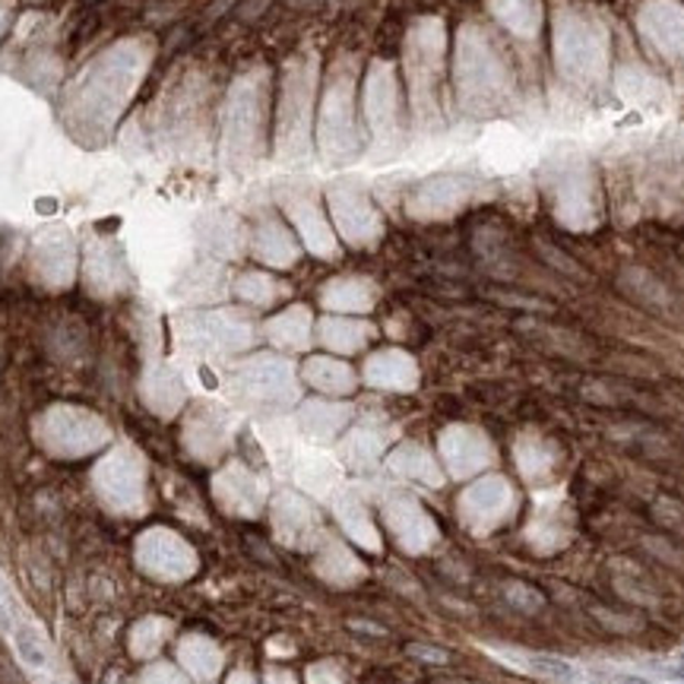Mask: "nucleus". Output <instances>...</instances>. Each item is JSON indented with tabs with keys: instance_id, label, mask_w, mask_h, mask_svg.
Listing matches in <instances>:
<instances>
[{
	"instance_id": "nucleus-1",
	"label": "nucleus",
	"mask_w": 684,
	"mask_h": 684,
	"mask_svg": "<svg viewBox=\"0 0 684 684\" xmlns=\"http://www.w3.org/2000/svg\"><path fill=\"white\" fill-rule=\"evenodd\" d=\"M152 64V42L127 39L118 42L83 70L67 99V127L89 146H99L111 137L124 108L140 89Z\"/></svg>"
},
{
	"instance_id": "nucleus-2",
	"label": "nucleus",
	"mask_w": 684,
	"mask_h": 684,
	"mask_svg": "<svg viewBox=\"0 0 684 684\" xmlns=\"http://www.w3.org/2000/svg\"><path fill=\"white\" fill-rule=\"evenodd\" d=\"M456 101L469 118H491L513 96V70L498 42L476 23L456 32Z\"/></svg>"
},
{
	"instance_id": "nucleus-3",
	"label": "nucleus",
	"mask_w": 684,
	"mask_h": 684,
	"mask_svg": "<svg viewBox=\"0 0 684 684\" xmlns=\"http://www.w3.org/2000/svg\"><path fill=\"white\" fill-rule=\"evenodd\" d=\"M267 96L270 74L263 67L241 74L228 89L222 105V140L219 155L228 169H251L263 155V130H267Z\"/></svg>"
},
{
	"instance_id": "nucleus-4",
	"label": "nucleus",
	"mask_w": 684,
	"mask_h": 684,
	"mask_svg": "<svg viewBox=\"0 0 684 684\" xmlns=\"http://www.w3.org/2000/svg\"><path fill=\"white\" fill-rule=\"evenodd\" d=\"M444 45L447 32L437 17L415 20L405 35V83H409V101L415 124L441 127V79H444Z\"/></svg>"
},
{
	"instance_id": "nucleus-5",
	"label": "nucleus",
	"mask_w": 684,
	"mask_h": 684,
	"mask_svg": "<svg viewBox=\"0 0 684 684\" xmlns=\"http://www.w3.org/2000/svg\"><path fill=\"white\" fill-rule=\"evenodd\" d=\"M317 93V54H298L282 74L276 111V155L282 162H298L311 155V111Z\"/></svg>"
},
{
	"instance_id": "nucleus-6",
	"label": "nucleus",
	"mask_w": 684,
	"mask_h": 684,
	"mask_svg": "<svg viewBox=\"0 0 684 684\" xmlns=\"http://www.w3.org/2000/svg\"><path fill=\"white\" fill-rule=\"evenodd\" d=\"M555 61L564 79L583 89L602 86L608 76V35L596 20L577 10H557Z\"/></svg>"
},
{
	"instance_id": "nucleus-7",
	"label": "nucleus",
	"mask_w": 684,
	"mask_h": 684,
	"mask_svg": "<svg viewBox=\"0 0 684 684\" xmlns=\"http://www.w3.org/2000/svg\"><path fill=\"white\" fill-rule=\"evenodd\" d=\"M355 57H339L329 70L321 121H317V143L321 155L329 165H346L361 152V133L355 121Z\"/></svg>"
},
{
	"instance_id": "nucleus-8",
	"label": "nucleus",
	"mask_w": 684,
	"mask_h": 684,
	"mask_svg": "<svg viewBox=\"0 0 684 684\" xmlns=\"http://www.w3.org/2000/svg\"><path fill=\"white\" fill-rule=\"evenodd\" d=\"M549 191H552V206L555 219L571 231H589L599 226L602 216V200H599V184L593 175V165L580 155H564L549 172Z\"/></svg>"
},
{
	"instance_id": "nucleus-9",
	"label": "nucleus",
	"mask_w": 684,
	"mask_h": 684,
	"mask_svg": "<svg viewBox=\"0 0 684 684\" xmlns=\"http://www.w3.org/2000/svg\"><path fill=\"white\" fill-rule=\"evenodd\" d=\"M231 390L238 400L260 409H289L302 397L295 365L279 355H253L241 361L231 374Z\"/></svg>"
},
{
	"instance_id": "nucleus-10",
	"label": "nucleus",
	"mask_w": 684,
	"mask_h": 684,
	"mask_svg": "<svg viewBox=\"0 0 684 684\" xmlns=\"http://www.w3.org/2000/svg\"><path fill=\"white\" fill-rule=\"evenodd\" d=\"M177 336L187 349L203 355H228L251 349L253 327L241 311H197L177 321Z\"/></svg>"
},
{
	"instance_id": "nucleus-11",
	"label": "nucleus",
	"mask_w": 684,
	"mask_h": 684,
	"mask_svg": "<svg viewBox=\"0 0 684 684\" xmlns=\"http://www.w3.org/2000/svg\"><path fill=\"white\" fill-rule=\"evenodd\" d=\"M365 118L374 133V143L383 155L400 150L403 133H400V86L393 64L374 61L365 76Z\"/></svg>"
},
{
	"instance_id": "nucleus-12",
	"label": "nucleus",
	"mask_w": 684,
	"mask_h": 684,
	"mask_svg": "<svg viewBox=\"0 0 684 684\" xmlns=\"http://www.w3.org/2000/svg\"><path fill=\"white\" fill-rule=\"evenodd\" d=\"M327 200L333 222L349 245H355V248L378 245L380 235H383V219H380L374 203L368 200V194L358 184H352V181L333 184L327 191Z\"/></svg>"
},
{
	"instance_id": "nucleus-13",
	"label": "nucleus",
	"mask_w": 684,
	"mask_h": 684,
	"mask_svg": "<svg viewBox=\"0 0 684 684\" xmlns=\"http://www.w3.org/2000/svg\"><path fill=\"white\" fill-rule=\"evenodd\" d=\"M96 488L99 495L118 510L127 513H137L143 504V481H146V469H143V459L133 454L130 447H121L115 454H108L96 466Z\"/></svg>"
},
{
	"instance_id": "nucleus-14",
	"label": "nucleus",
	"mask_w": 684,
	"mask_h": 684,
	"mask_svg": "<svg viewBox=\"0 0 684 684\" xmlns=\"http://www.w3.org/2000/svg\"><path fill=\"white\" fill-rule=\"evenodd\" d=\"M45 431H48V444L54 447V454L64 456L93 454L108 441V425L99 415L76 409V405L51 409L48 419H45Z\"/></svg>"
},
{
	"instance_id": "nucleus-15",
	"label": "nucleus",
	"mask_w": 684,
	"mask_h": 684,
	"mask_svg": "<svg viewBox=\"0 0 684 684\" xmlns=\"http://www.w3.org/2000/svg\"><path fill=\"white\" fill-rule=\"evenodd\" d=\"M513 507H517V495L510 481L501 476L479 479L459 495V517L473 532H491L495 526H501L504 520H510Z\"/></svg>"
},
{
	"instance_id": "nucleus-16",
	"label": "nucleus",
	"mask_w": 684,
	"mask_h": 684,
	"mask_svg": "<svg viewBox=\"0 0 684 684\" xmlns=\"http://www.w3.org/2000/svg\"><path fill=\"white\" fill-rule=\"evenodd\" d=\"M476 191H479V184L473 177L437 175L412 191L405 209L415 219H447V216H454L456 209H463L466 203L473 200Z\"/></svg>"
},
{
	"instance_id": "nucleus-17",
	"label": "nucleus",
	"mask_w": 684,
	"mask_h": 684,
	"mask_svg": "<svg viewBox=\"0 0 684 684\" xmlns=\"http://www.w3.org/2000/svg\"><path fill=\"white\" fill-rule=\"evenodd\" d=\"M137 555H140V564L162 580H184L197 571L194 549L181 535L169 530L143 532V539L137 545Z\"/></svg>"
},
{
	"instance_id": "nucleus-18",
	"label": "nucleus",
	"mask_w": 684,
	"mask_h": 684,
	"mask_svg": "<svg viewBox=\"0 0 684 684\" xmlns=\"http://www.w3.org/2000/svg\"><path fill=\"white\" fill-rule=\"evenodd\" d=\"M383 520H387V530L397 535V542L403 545L405 552L419 555V552H428L431 545L437 542L434 520L425 513V507L409 495H390L383 501Z\"/></svg>"
},
{
	"instance_id": "nucleus-19",
	"label": "nucleus",
	"mask_w": 684,
	"mask_h": 684,
	"mask_svg": "<svg viewBox=\"0 0 684 684\" xmlns=\"http://www.w3.org/2000/svg\"><path fill=\"white\" fill-rule=\"evenodd\" d=\"M441 456H444L450 476L469 479V476H476L485 466L495 463V447L479 428L450 425V428L441 431Z\"/></svg>"
},
{
	"instance_id": "nucleus-20",
	"label": "nucleus",
	"mask_w": 684,
	"mask_h": 684,
	"mask_svg": "<svg viewBox=\"0 0 684 684\" xmlns=\"http://www.w3.org/2000/svg\"><path fill=\"white\" fill-rule=\"evenodd\" d=\"M640 35L662 57H684V7L675 0H650L640 17Z\"/></svg>"
},
{
	"instance_id": "nucleus-21",
	"label": "nucleus",
	"mask_w": 684,
	"mask_h": 684,
	"mask_svg": "<svg viewBox=\"0 0 684 684\" xmlns=\"http://www.w3.org/2000/svg\"><path fill=\"white\" fill-rule=\"evenodd\" d=\"M285 213L289 219L295 222L298 235H302L304 248L314 253V257H324L333 260L339 248H336V238H333V228H329L324 209L317 206V200L311 194H285Z\"/></svg>"
},
{
	"instance_id": "nucleus-22",
	"label": "nucleus",
	"mask_w": 684,
	"mask_h": 684,
	"mask_svg": "<svg viewBox=\"0 0 684 684\" xmlns=\"http://www.w3.org/2000/svg\"><path fill=\"white\" fill-rule=\"evenodd\" d=\"M273 523H276L279 539L292 549H307L317 535V510L304 501L298 491H279L273 498Z\"/></svg>"
},
{
	"instance_id": "nucleus-23",
	"label": "nucleus",
	"mask_w": 684,
	"mask_h": 684,
	"mask_svg": "<svg viewBox=\"0 0 684 684\" xmlns=\"http://www.w3.org/2000/svg\"><path fill=\"white\" fill-rule=\"evenodd\" d=\"M213 491H216L219 504L226 507L228 513H238V517H253L263 507V498H267L263 481L241 463L226 466L213 481Z\"/></svg>"
},
{
	"instance_id": "nucleus-24",
	"label": "nucleus",
	"mask_w": 684,
	"mask_h": 684,
	"mask_svg": "<svg viewBox=\"0 0 684 684\" xmlns=\"http://www.w3.org/2000/svg\"><path fill=\"white\" fill-rule=\"evenodd\" d=\"M365 380L380 390H415L419 365L412 355L400 352V349H383L365 361Z\"/></svg>"
},
{
	"instance_id": "nucleus-25",
	"label": "nucleus",
	"mask_w": 684,
	"mask_h": 684,
	"mask_svg": "<svg viewBox=\"0 0 684 684\" xmlns=\"http://www.w3.org/2000/svg\"><path fill=\"white\" fill-rule=\"evenodd\" d=\"M86 279L89 292L96 295H115L127 285V267L121 251L111 241H93L89 260H86Z\"/></svg>"
},
{
	"instance_id": "nucleus-26",
	"label": "nucleus",
	"mask_w": 684,
	"mask_h": 684,
	"mask_svg": "<svg viewBox=\"0 0 684 684\" xmlns=\"http://www.w3.org/2000/svg\"><path fill=\"white\" fill-rule=\"evenodd\" d=\"M253 253H257V260L282 270V267H292L298 260V241L292 238V231L279 219L267 216L253 228Z\"/></svg>"
},
{
	"instance_id": "nucleus-27",
	"label": "nucleus",
	"mask_w": 684,
	"mask_h": 684,
	"mask_svg": "<svg viewBox=\"0 0 684 684\" xmlns=\"http://www.w3.org/2000/svg\"><path fill=\"white\" fill-rule=\"evenodd\" d=\"M352 419V405L346 403H329V400H307L298 409V425L307 437L314 441H329L336 437L339 431L349 425Z\"/></svg>"
},
{
	"instance_id": "nucleus-28",
	"label": "nucleus",
	"mask_w": 684,
	"mask_h": 684,
	"mask_svg": "<svg viewBox=\"0 0 684 684\" xmlns=\"http://www.w3.org/2000/svg\"><path fill=\"white\" fill-rule=\"evenodd\" d=\"M333 510H336V517H339L343 530L349 532V539H352V542H358V545H361V549H368V552H380L378 526L371 523L368 507H365V501H361L355 491H343V495H336Z\"/></svg>"
},
{
	"instance_id": "nucleus-29",
	"label": "nucleus",
	"mask_w": 684,
	"mask_h": 684,
	"mask_svg": "<svg viewBox=\"0 0 684 684\" xmlns=\"http://www.w3.org/2000/svg\"><path fill=\"white\" fill-rule=\"evenodd\" d=\"M321 302L329 311H371L378 302V285L371 279H333L321 289Z\"/></svg>"
},
{
	"instance_id": "nucleus-30",
	"label": "nucleus",
	"mask_w": 684,
	"mask_h": 684,
	"mask_svg": "<svg viewBox=\"0 0 684 684\" xmlns=\"http://www.w3.org/2000/svg\"><path fill=\"white\" fill-rule=\"evenodd\" d=\"M187 400V390L172 368H152L143 378V403L150 405L159 415H175L177 409Z\"/></svg>"
},
{
	"instance_id": "nucleus-31",
	"label": "nucleus",
	"mask_w": 684,
	"mask_h": 684,
	"mask_svg": "<svg viewBox=\"0 0 684 684\" xmlns=\"http://www.w3.org/2000/svg\"><path fill=\"white\" fill-rule=\"evenodd\" d=\"M390 469L397 476L412 481H422V485H431V488H441L444 485V473L437 469L434 456L422 447V444H400L393 454H390Z\"/></svg>"
},
{
	"instance_id": "nucleus-32",
	"label": "nucleus",
	"mask_w": 684,
	"mask_h": 684,
	"mask_svg": "<svg viewBox=\"0 0 684 684\" xmlns=\"http://www.w3.org/2000/svg\"><path fill=\"white\" fill-rule=\"evenodd\" d=\"M304 380L324 393H333V397H343V393H352L355 390V371L339 361V358H327V355H314L304 361Z\"/></svg>"
},
{
	"instance_id": "nucleus-33",
	"label": "nucleus",
	"mask_w": 684,
	"mask_h": 684,
	"mask_svg": "<svg viewBox=\"0 0 684 684\" xmlns=\"http://www.w3.org/2000/svg\"><path fill=\"white\" fill-rule=\"evenodd\" d=\"M267 336L270 343L279 349H289V352H302L311 343V311L295 304L289 311L276 314L270 324H267Z\"/></svg>"
},
{
	"instance_id": "nucleus-34",
	"label": "nucleus",
	"mask_w": 684,
	"mask_h": 684,
	"mask_svg": "<svg viewBox=\"0 0 684 684\" xmlns=\"http://www.w3.org/2000/svg\"><path fill=\"white\" fill-rule=\"evenodd\" d=\"M387 437H390L387 431L371 425V422H365V425L349 431V437L343 441L339 454H343V459L352 469H371L380 459V454H383V447H387Z\"/></svg>"
},
{
	"instance_id": "nucleus-35",
	"label": "nucleus",
	"mask_w": 684,
	"mask_h": 684,
	"mask_svg": "<svg viewBox=\"0 0 684 684\" xmlns=\"http://www.w3.org/2000/svg\"><path fill=\"white\" fill-rule=\"evenodd\" d=\"M517 466L530 481H549L557 469V450L539 434H523L517 441Z\"/></svg>"
},
{
	"instance_id": "nucleus-36",
	"label": "nucleus",
	"mask_w": 684,
	"mask_h": 684,
	"mask_svg": "<svg viewBox=\"0 0 684 684\" xmlns=\"http://www.w3.org/2000/svg\"><path fill=\"white\" fill-rule=\"evenodd\" d=\"M374 339V327L365 321H346V317H327L321 321V343L333 352L352 355L365 349Z\"/></svg>"
},
{
	"instance_id": "nucleus-37",
	"label": "nucleus",
	"mask_w": 684,
	"mask_h": 684,
	"mask_svg": "<svg viewBox=\"0 0 684 684\" xmlns=\"http://www.w3.org/2000/svg\"><path fill=\"white\" fill-rule=\"evenodd\" d=\"M491 13L520 39H535L542 25V3L539 0H491Z\"/></svg>"
},
{
	"instance_id": "nucleus-38",
	"label": "nucleus",
	"mask_w": 684,
	"mask_h": 684,
	"mask_svg": "<svg viewBox=\"0 0 684 684\" xmlns=\"http://www.w3.org/2000/svg\"><path fill=\"white\" fill-rule=\"evenodd\" d=\"M184 441L191 447V454L200 459H213L226 447V422L216 412H200L187 422Z\"/></svg>"
},
{
	"instance_id": "nucleus-39",
	"label": "nucleus",
	"mask_w": 684,
	"mask_h": 684,
	"mask_svg": "<svg viewBox=\"0 0 684 684\" xmlns=\"http://www.w3.org/2000/svg\"><path fill=\"white\" fill-rule=\"evenodd\" d=\"M317 571L321 577L336 586H352L355 580L365 577V567L355 561V555H349V549H343L339 542H327L324 552L317 557Z\"/></svg>"
},
{
	"instance_id": "nucleus-40",
	"label": "nucleus",
	"mask_w": 684,
	"mask_h": 684,
	"mask_svg": "<svg viewBox=\"0 0 684 684\" xmlns=\"http://www.w3.org/2000/svg\"><path fill=\"white\" fill-rule=\"evenodd\" d=\"M615 86L625 99L637 101V105H656L665 96V86L659 83L656 76L647 74L643 67H621L615 74Z\"/></svg>"
},
{
	"instance_id": "nucleus-41",
	"label": "nucleus",
	"mask_w": 684,
	"mask_h": 684,
	"mask_svg": "<svg viewBox=\"0 0 684 684\" xmlns=\"http://www.w3.org/2000/svg\"><path fill=\"white\" fill-rule=\"evenodd\" d=\"M235 295L241 302L267 307V304L279 302L285 295V285L276 282L273 276H267V273H245V276H238V282H235Z\"/></svg>"
},
{
	"instance_id": "nucleus-42",
	"label": "nucleus",
	"mask_w": 684,
	"mask_h": 684,
	"mask_svg": "<svg viewBox=\"0 0 684 684\" xmlns=\"http://www.w3.org/2000/svg\"><path fill=\"white\" fill-rule=\"evenodd\" d=\"M42 257H45V276L54 285H67L74 279V245H70V238H64V235L48 238Z\"/></svg>"
},
{
	"instance_id": "nucleus-43",
	"label": "nucleus",
	"mask_w": 684,
	"mask_h": 684,
	"mask_svg": "<svg viewBox=\"0 0 684 684\" xmlns=\"http://www.w3.org/2000/svg\"><path fill=\"white\" fill-rule=\"evenodd\" d=\"M203 228H206L203 241H206L209 251L226 253V257L238 253V248H241V228H238V222L231 216H213Z\"/></svg>"
},
{
	"instance_id": "nucleus-44",
	"label": "nucleus",
	"mask_w": 684,
	"mask_h": 684,
	"mask_svg": "<svg viewBox=\"0 0 684 684\" xmlns=\"http://www.w3.org/2000/svg\"><path fill=\"white\" fill-rule=\"evenodd\" d=\"M13 643H17V650H20V656L29 669H45L48 665V650H45V640L39 637V631L25 621V618H17L13 621Z\"/></svg>"
},
{
	"instance_id": "nucleus-45",
	"label": "nucleus",
	"mask_w": 684,
	"mask_h": 684,
	"mask_svg": "<svg viewBox=\"0 0 684 684\" xmlns=\"http://www.w3.org/2000/svg\"><path fill=\"white\" fill-rule=\"evenodd\" d=\"M621 282H625V289L633 292L640 302L653 304V307H669V292H665V285H662L656 276H650L647 270H625V273H621Z\"/></svg>"
},
{
	"instance_id": "nucleus-46",
	"label": "nucleus",
	"mask_w": 684,
	"mask_h": 684,
	"mask_svg": "<svg viewBox=\"0 0 684 684\" xmlns=\"http://www.w3.org/2000/svg\"><path fill=\"white\" fill-rule=\"evenodd\" d=\"M336 479H339L336 466L327 463L324 456H304L302 466H298V481H302L304 488L317 491V495L329 491V488L336 485Z\"/></svg>"
},
{
	"instance_id": "nucleus-47",
	"label": "nucleus",
	"mask_w": 684,
	"mask_h": 684,
	"mask_svg": "<svg viewBox=\"0 0 684 684\" xmlns=\"http://www.w3.org/2000/svg\"><path fill=\"white\" fill-rule=\"evenodd\" d=\"M526 662H530V669L542 672V675H549V678H555V682H567V684L577 682V669H574L571 662H564V659L535 653V656H526Z\"/></svg>"
},
{
	"instance_id": "nucleus-48",
	"label": "nucleus",
	"mask_w": 684,
	"mask_h": 684,
	"mask_svg": "<svg viewBox=\"0 0 684 684\" xmlns=\"http://www.w3.org/2000/svg\"><path fill=\"white\" fill-rule=\"evenodd\" d=\"M504 596H507V602H510V606H517L520 611H535V608L545 606V596H542L535 586H530V583H520V580L507 583Z\"/></svg>"
},
{
	"instance_id": "nucleus-49",
	"label": "nucleus",
	"mask_w": 684,
	"mask_h": 684,
	"mask_svg": "<svg viewBox=\"0 0 684 684\" xmlns=\"http://www.w3.org/2000/svg\"><path fill=\"white\" fill-rule=\"evenodd\" d=\"M184 659H191V669H197L200 675H209V672H216L219 653H216V647L206 643V640H191V643L184 647Z\"/></svg>"
},
{
	"instance_id": "nucleus-50",
	"label": "nucleus",
	"mask_w": 684,
	"mask_h": 684,
	"mask_svg": "<svg viewBox=\"0 0 684 684\" xmlns=\"http://www.w3.org/2000/svg\"><path fill=\"white\" fill-rule=\"evenodd\" d=\"M656 520L669 530H684V507L672 498H662L656 501Z\"/></svg>"
},
{
	"instance_id": "nucleus-51",
	"label": "nucleus",
	"mask_w": 684,
	"mask_h": 684,
	"mask_svg": "<svg viewBox=\"0 0 684 684\" xmlns=\"http://www.w3.org/2000/svg\"><path fill=\"white\" fill-rule=\"evenodd\" d=\"M409 656L425 659V662H437V665L450 662V656H447L444 650H437V647H425V643H412V647H409Z\"/></svg>"
},
{
	"instance_id": "nucleus-52",
	"label": "nucleus",
	"mask_w": 684,
	"mask_h": 684,
	"mask_svg": "<svg viewBox=\"0 0 684 684\" xmlns=\"http://www.w3.org/2000/svg\"><path fill=\"white\" fill-rule=\"evenodd\" d=\"M611 684H650L643 678H633V675H611Z\"/></svg>"
},
{
	"instance_id": "nucleus-53",
	"label": "nucleus",
	"mask_w": 684,
	"mask_h": 684,
	"mask_svg": "<svg viewBox=\"0 0 684 684\" xmlns=\"http://www.w3.org/2000/svg\"><path fill=\"white\" fill-rule=\"evenodd\" d=\"M231 684H253L251 678H245V675H235V678H231Z\"/></svg>"
}]
</instances>
